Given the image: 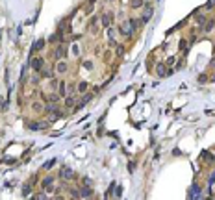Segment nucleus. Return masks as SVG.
<instances>
[{
    "instance_id": "nucleus-1",
    "label": "nucleus",
    "mask_w": 215,
    "mask_h": 200,
    "mask_svg": "<svg viewBox=\"0 0 215 200\" xmlns=\"http://www.w3.org/2000/svg\"><path fill=\"white\" fill-rule=\"evenodd\" d=\"M61 178H65V180H72V178H74V172H72V169H69V167H63V169H61Z\"/></svg>"
},
{
    "instance_id": "nucleus-2",
    "label": "nucleus",
    "mask_w": 215,
    "mask_h": 200,
    "mask_svg": "<svg viewBox=\"0 0 215 200\" xmlns=\"http://www.w3.org/2000/svg\"><path fill=\"white\" fill-rule=\"evenodd\" d=\"M121 32H122V33H124V35H130V33H132V32H134V28H132V26H130V24H128V22H124V24H122V26H121Z\"/></svg>"
},
{
    "instance_id": "nucleus-3",
    "label": "nucleus",
    "mask_w": 215,
    "mask_h": 200,
    "mask_svg": "<svg viewBox=\"0 0 215 200\" xmlns=\"http://www.w3.org/2000/svg\"><path fill=\"white\" fill-rule=\"evenodd\" d=\"M80 195H82V198H91V196H93V189H91V187H83Z\"/></svg>"
},
{
    "instance_id": "nucleus-4",
    "label": "nucleus",
    "mask_w": 215,
    "mask_h": 200,
    "mask_svg": "<svg viewBox=\"0 0 215 200\" xmlns=\"http://www.w3.org/2000/svg\"><path fill=\"white\" fill-rule=\"evenodd\" d=\"M102 24H104V26H110V24H111V13H106V15L102 17Z\"/></svg>"
},
{
    "instance_id": "nucleus-5",
    "label": "nucleus",
    "mask_w": 215,
    "mask_h": 200,
    "mask_svg": "<svg viewBox=\"0 0 215 200\" xmlns=\"http://www.w3.org/2000/svg\"><path fill=\"white\" fill-rule=\"evenodd\" d=\"M58 91H59V95H61V96H65V95H67V84H65V82H61V84H59V87H58Z\"/></svg>"
},
{
    "instance_id": "nucleus-6",
    "label": "nucleus",
    "mask_w": 215,
    "mask_h": 200,
    "mask_svg": "<svg viewBox=\"0 0 215 200\" xmlns=\"http://www.w3.org/2000/svg\"><path fill=\"white\" fill-rule=\"evenodd\" d=\"M52 184H54V180L48 176V178H45V180H43V187H45V189H48V187H52Z\"/></svg>"
},
{
    "instance_id": "nucleus-7",
    "label": "nucleus",
    "mask_w": 215,
    "mask_h": 200,
    "mask_svg": "<svg viewBox=\"0 0 215 200\" xmlns=\"http://www.w3.org/2000/svg\"><path fill=\"white\" fill-rule=\"evenodd\" d=\"M32 67H33L35 70H39V69L43 67V59H33V61H32Z\"/></svg>"
},
{
    "instance_id": "nucleus-8",
    "label": "nucleus",
    "mask_w": 215,
    "mask_h": 200,
    "mask_svg": "<svg viewBox=\"0 0 215 200\" xmlns=\"http://www.w3.org/2000/svg\"><path fill=\"white\" fill-rule=\"evenodd\" d=\"M78 91H80V93H85V91H87V84H85V82H80V84H78Z\"/></svg>"
},
{
    "instance_id": "nucleus-9",
    "label": "nucleus",
    "mask_w": 215,
    "mask_h": 200,
    "mask_svg": "<svg viewBox=\"0 0 215 200\" xmlns=\"http://www.w3.org/2000/svg\"><path fill=\"white\" fill-rule=\"evenodd\" d=\"M156 72H158L160 76H163V74H165V65H161V63H160V65L156 67Z\"/></svg>"
},
{
    "instance_id": "nucleus-10",
    "label": "nucleus",
    "mask_w": 215,
    "mask_h": 200,
    "mask_svg": "<svg viewBox=\"0 0 215 200\" xmlns=\"http://www.w3.org/2000/svg\"><path fill=\"white\" fill-rule=\"evenodd\" d=\"M143 6V0H132V8H141Z\"/></svg>"
},
{
    "instance_id": "nucleus-11",
    "label": "nucleus",
    "mask_w": 215,
    "mask_h": 200,
    "mask_svg": "<svg viewBox=\"0 0 215 200\" xmlns=\"http://www.w3.org/2000/svg\"><path fill=\"white\" fill-rule=\"evenodd\" d=\"M58 70H59V72H63V70H67V65L63 63V61H59V63H58Z\"/></svg>"
},
{
    "instance_id": "nucleus-12",
    "label": "nucleus",
    "mask_w": 215,
    "mask_h": 200,
    "mask_svg": "<svg viewBox=\"0 0 215 200\" xmlns=\"http://www.w3.org/2000/svg\"><path fill=\"white\" fill-rule=\"evenodd\" d=\"M43 45H45V41H43V39H41V41H37V45H35V50H41V48H43Z\"/></svg>"
},
{
    "instance_id": "nucleus-13",
    "label": "nucleus",
    "mask_w": 215,
    "mask_h": 200,
    "mask_svg": "<svg viewBox=\"0 0 215 200\" xmlns=\"http://www.w3.org/2000/svg\"><path fill=\"white\" fill-rule=\"evenodd\" d=\"M52 165H54V159H50V161H47V163H45V169L48 170V169H52Z\"/></svg>"
},
{
    "instance_id": "nucleus-14",
    "label": "nucleus",
    "mask_w": 215,
    "mask_h": 200,
    "mask_svg": "<svg viewBox=\"0 0 215 200\" xmlns=\"http://www.w3.org/2000/svg\"><path fill=\"white\" fill-rule=\"evenodd\" d=\"M213 24H215V22H213V21H211V22H208V24H206V26H204V30H206V32H210V30H211V28H213Z\"/></svg>"
},
{
    "instance_id": "nucleus-15",
    "label": "nucleus",
    "mask_w": 215,
    "mask_h": 200,
    "mask_svg": "<svg viewBox=\"0 0 215 200\" xmlns=\"http://www.w3.org/2000/svg\"><path fill=\"white\" fill-rule=\"evenodd\" d=\"M72 104H74V100H72V98H65V106H69V108H71Z\"/></svg>"
},
{
    "instance_id": "nucleus-16",
    "label": "nucleus",
    "mask_w": 215,
    "mask_h": 200,
    "mask_svg": "<svg viewBox=\"0 0 215 200\" xmlns=\"http://www.w3.org/2000/svg\"><path fill=\"white\" fill-rule=\"evenodd\" d=\"M32 108H33V109H35V111H39V109H41V104H39V102H35V104H33V106H32Z\"/></svg>"
},
{
    "instance_id": "nucleus-17",
    "label": "nucleus",
    "mask_w": 215,
    "mask_h": 200,
    "mask_svg": "<svg viewBox=\"0 0 215 200\" xmlns=\"http://www.w3.org/2000/svg\"><path fill=\"white\" fill-rule=\"evenodd\" d=\"M197 22H199V24H204V17H202V15L197 17Z\"/></svg>"
}]
</instances>
